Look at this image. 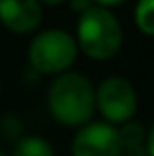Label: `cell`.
<instances>
[{"instance_id": "obj_1", "label": "cell", "mask_w": 154, "mask_h": 156, "mask_svg": "<svg viewBox=\"0 0 154 156\" xmlns=\"http://www.w3.org/2000/svg\"><path fill=\"white\" fill-rule=\"evenodd\" d=\"M51 117L65 126H83L95 115V87L83 73L65 71L51 81L47 89Z\"/></svg>"}, {"instance_id": "obj_2", "label": "cell", "mask_w": 154, "mask_h": 156, "mask_svg": "<svg viewBox=\"0 0 154 156\" xmlns=\"http://www.w3.org/2000/svg\"><path fill=\"white\" fill-rule=\"evenodd\" d=\"M75 42L91 59H111L123 46V26L111 10L93 6L79 16Z\"/></svg>"}, {"instance_id": "obj_3", "label": "cell", "mask_w": 154, "mask_h": 156, "mask_svg": "<svg viewBox=\"0 0 154 156\" xmlns=\"http://www.w3.org/2000/svg\"><path fill=\"white\" fill-rule=\"evenodd\" d=\"M77 51V42L69 32L51 28L34 36L28 46V61L40 73L61 75L71 67Z\"/></svg>"}, {"instance_id": "obj_4", "label": "cell", "mask_w": 154, "mask_h": 156, "mask_svg": "<svg viewBox=\"0 0 154 156\" xmlns=\"http://www.w3.org/2000/svg\"><path fill=\"white\" fill-rule=\"evenodd\" d=\"M95 109L107 119L109 125L131 122L138 109V95L135 85L121 75H111L95 89Z\"/></svg>"}, {"instance_id": "obj_5", "label": "cell", "mask_w": 154, "mask_h": 156, "mask_svg": "<svg viewBox=\"0 0 154 156\" xmlns=\"http://www.w3.org/2000/svg\"><path fill=\"white\" fill-rule=\"evenodd\" d=\"M71 156H121L119 130L109 122L79 126L71 142Z\"/></svg>"}, {"instance_id": "obj_6", "label": "cell", "mask_w": 154, "mask_h": 156, "mask_svg": "<svg viewBox=\"0 0 154 156\" xmlns=\"http://www.w3.org/2000/svg\"><path fill=\"white\" fill-rule=\"evenodd\" d=\"M44 8L40 0H0V22L14 34H30L40 28Z\"/></svg>"}, {"instance_id": "obj_7", "label": "cell", "mask_w": 154, "mask_h": 156, "mask_svg": "<svg viewBox=\"0 0 154 156\" xmlns=\"http://www.w3.org/2000/svg\"><path fill=\"white\" fill-rule=\"evenodd\" d=\"M121 156H146V129L140 122H124L119 129Z\"/></svg>"}, {"instance_id": "obj_8", "label": "cell", "mask_w": 154, "mask_h": 156, "mask_svg": "<svg viewBox=\"0 0 154 156\" xmlns=\"http://www.w3.org/2000/svg\"><path fill=\"white\" fill-rule=\"evenodd\" d=\"M12 156H55L51 144L42 136H24L16 142Z\"/></svg>"}, {"instance_id": "obj_9", "label": "cell", "mask_w": 154, "mask_h": 156, "mask_svg": "<svg viewBox=\"0 0 154 156\" xmlns=\"http://www.w3.org/2000/svg\"><path fill=\"white\" fill-rule=\"evenodd\" d=\"M135 22L142 34L154 36V0H138L136 2Z\"/></svg>"}, {"instance_id": "obj_10", "label": "cell", "mask_w": 154, "mask_h": 156, "mask_svg": "<svg viewBox=\"0 0 154 156\" xmlns=\"http://www.w3.org/2000/svg\"><path fill=\"white\" fill-rule=\"evenodd\" d=\"M69 6H71V10H75L77 14H83V12H87L89 8H93L95 4L91 2V0H69Z\"/></svg>"}, {"instance_id": "obj_11", "label": "cell", "mask_w": 154, "mask_h": 156, "mask_svg": "<svg viewBox=\"0 0 154 156\" xmlns=\"http://www.w3.org/2000/svg\"><path fill=\"white\" fill-rule=\"evenodd\" d=\"M146 156H154V121L150 125V129L146 130Z\"/></svg>"}, {"instance_id": "obj_12", "label": "cell", "mask_w": 154, "mask_h": 156, "mask_svg": "<svg viewBox=\"0 0 154 156\" xmlns=\"http://www.w3.org/2000/svg\"><path fill=\"white\" fill-rule=\"evenodd\" d=\"M95 6H99V8H115V6H121V4H124L127 0H91Z\"/></svg>"}, {"instance_id": "obj_13", "label": "cell", "mask_w": 154, "mask_h": 156, "mask_svg": "<svg viewBox=\"0 0 154 156\" xmlns=\"http://www.w3.org/2000/svg\"><path fill=\"white\" fill-rule=\"evenodd\" d=\"M40 2L47 4V6H58V4H63L65 0H40Z\"/></svg>"}, {"instance_id": "obj_14", "label": "cell", "mask_w": 154, "mask_h": 156, "mask_svg": "<svg viewBox=\"0 0 154 156\" xmlns=\"http://www.w3.org/2000/svg\"><path fill=\"white\" fill-rule=\"evenodd\" d=\"M0 156H8V154H6V152H2V150H0Z\"/></svg>"}, {"instance_id": "obj_15", "label": "cell", "mask_w": 154, "mask_h": 156, "mask_svg": "<svg viewBox=\"0 0 154 156\" xmlns=\"http://www.w3.org/2000/svg\"><path fill=\"white\" fill-rule=\"evenodd\" d=\"M0 91H2V85H0Z\"/></svg>"}]
</instances>
